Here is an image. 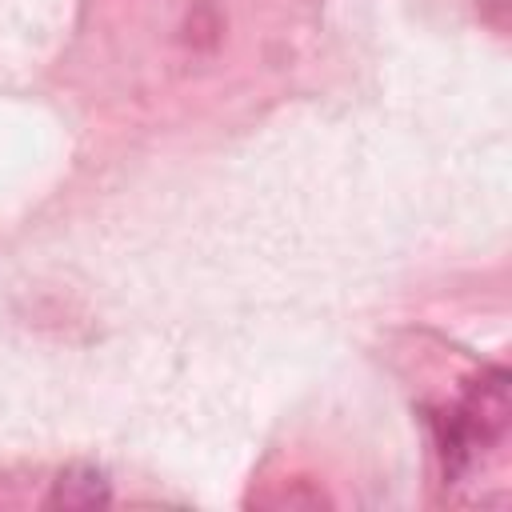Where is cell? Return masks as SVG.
Masks as SVG:
<instances>
[{
    "label": "cell",
    "mask_w": 512,
    "mask_h": 512,
    "mask_svg": "<svg viewBox=\"0 0 512 512\" xmlns=\"http://www.w3.org/2000/svg\"><path fill=\"white\" fill-rule=\"evenodd\" d=\"M112 492H108V480L96 472V468H68L60 472L48 504H64V508H92V504H104Z\"/></svg>",
    "instance_id": "obj_1"
}]
</instances>
